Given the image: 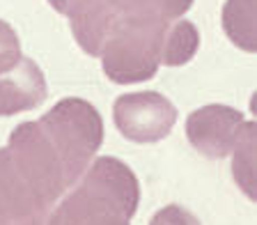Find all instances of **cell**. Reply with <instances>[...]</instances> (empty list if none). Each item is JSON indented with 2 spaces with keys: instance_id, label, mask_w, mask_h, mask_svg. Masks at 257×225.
Returning a JSON list of instances; mask_svg holds the SVG:
<instances>
[{
  "instance_id": "1",
  "label": "cell",
  "mask_w": 257,
  "mask_h": 225,
  "mask_svg": "<svg viewBox=\"0 0 257 225\" xmlns=\"http://www.w3.org/2000/svg\"><path fill=\"white\" fill-rule=\"evenodd\" d=\"M138 202L140 186L134 170L115 156H99L48 214L46 225H128Z\"/></svg>"
},
{
  "instance_id": "2",
  "label": "cell",
  "mask_w": 257,
  "mask_h": 225,
  "mask_svg": "<svg viewBox=\"0 0 257 225\" xmlns=\"http://www.w3.org/2000/svg\"><path fill=\"white\" fill-rule=\"evenodd\" d=\"M0 172L44 211H51L74 186L39 122H23L12 131L7 145L0 150Z\"/></svg>"
},
{
  "instance_id": "3",
  "label": "cell",
  "mask_w": 257,
  "mask_h": 225,
  "mask_svg": "<svg viewBox=\"0 0 257 225\" xmlns=\"http://www.w3.org/2000/svg\"><path fill=\"white\" fill-rule=\"evenodd\" d=\"M168 23L119 14L99 53L108 78L119 85L154 78L161 67V39Z\"/></svg>"
},
{
  "instance_id": "4",
  "label": "cell",
  "mask_w": 257,
  "mask_h": 225,
  "mask_svg": "<svg viewBox=\"0 0 257 225\" xmlns=\"http://www.w3.org/2000/svg\"><path fill=\"white\" fill-rule=\"evenodd\" d=\"M62 159L71 184L85 175L92 156L101 147L103 120L85 99H62L37 120Z\"/></svg>"
},
{
  "instance_id": "5",
  "label": "cell",
  "mask_w": 257,
  "mask_h": 225,
  "mask_svg": "<svg viewBox=\"0 0 257 225\" xmlns=\"http://www.w3.org/2000/svg\"><path fill=\"white\" fill-rule=\"evenodd\" d=\"M112 120L119 134L131 143H159L175 127L177 108L159 92H131L115 99Z\"/></svg>"
},
{
  "instance_id": "6",
  "label": "cell",
  "mask_w": 257,
  "mask_h": 225,
  "mask_svg": "<svg viewBox=\"0 0 257 225\" xmlns=\"http://www.w3.org/2000/svg\"><path fill=\"white\" fill-rule=\"evenodd\" d=\"M243 122L246 118L236 108L223 106V103H209L188 115V143L207 159H225L230 156L236 134Z\"/></svg>"
},
{
  "instance_id": "7",
  "label": "cell",
  "mask_w": 257,
  "mask_h": 225,
  "mask_svg": "<svg viewBox=\"0 0 257 225\" xmlns=\"http://www.w3.org/2000/svg\"><path fill=\"white\" fill-rule=\"evenodd\" d=\"M64 14L78 46L96 58L122 12L117 0H71Z\"/></svg>"
},
{
  "instance_id": "8",
  "label": "cell",
  "mask_w": 257,
  "mask_h": 225,
  "mask_svg": "<svg viewBox=\"0 0 257 225\" xmlns=\"http://www.w3.org/2000/svg\"><path fill=\"white\" fill-rule=\"evenodd\" d=\"M46 94V78L35 60L21 58L14 69L0 74V115L3 118L42 106Z\"/></svg>"
},
{
  "instance_id": "9",
  "label": "cell",
  "mask_w": 257,
  "mask_h": 225,
  "mask_svg": "<svg viewBox=\"0 0 257 225\" xmlns=\"http://www.w3.org/2000/svg\"><path fill=\"white\" fill-rule=\"evenodd\" d=\"M48 211L0 175V225H46Z\"/></svg>"
},
{
  "instance_id": "10",
  "label": "cell",
  "mask_w": 257,
  "mask_h": 225,
  "mask_svg": "<svg viewBox=\"0 0 257 225\" xmlns=\"http://www.w3.org/2000/svg\"><path fill=\"white\" fill-rule=\"evenodd\" d=\"M200 48V32L191 21H170L161 39V64L182 67L195 58Z\"/></svg>"
},
{
  "instance_id": "11",
  "label": "cell",
  "mask_w": 257,
  "mask_h": 225,
  "mask_svg": "<svg viewBox=\"0 0 257 225\" xmlns=\"http://www.w3.org/2000/svg\"><path fill=\"white\" fill-rule=\"evenodd\" d=\"M223 30L234 46L246 53H255V0H227L223 7Z\"/></svg>"
},
{
  "instance_id": "12",
  "label": "cell",
  "mask_w": 257,
  "mask_h": 225,
  "mask_svg": "<svg viewBox=\"0 0 257 225\" xmlns=\"http://www.w3.org/2000/svg\"><path fill=\"white\" fill-rule=\"evenodd\" d=\"M255 122H243L236 134L232 147V177L236 186L246 193L250 200L257 198L255 188Z\"/></svg>"
},
{
  "instance_id": "13",
  "label": "cell",
  "mask_w": 257,
  "mask_h": 225,
  "mask_svg": "<svg viewBox=\"0 0 257 225\" xmlns=\"http://www.w3.org/2000/svg\"><path fill=\"white\" fill-rule=\"evenodd\" d=\"M195 0H117L119 12L126 16L177 21L193 7Z\"/></svg>"
},
{
  "instance_id": "14",
  "label": "cell",
  "mask_w": 257,
  "mask_h": 225,
  "mask_svg": "<svg viewBox=\"0 0 257 225\" xmlns=\"http://www.w3.org/2000/svg\"><path fill=\"white\" fill-rule=\"evenodd\" d=\"M21 42L16 30L7 21L0 19V74L14 69L19 60H21Z\"/></svg>"
},
{
  "instance_id": "15",
  "label": "cell",
  "mask_w": 257,
  "mask_h": 225,
  "mask_svg": "<svg viewBox=\"0 0 257 225\" xmlns=\"http://www.w3.org/2000/svg\"><path fill=\"white\" fill-rule=\"evenodd\" d=\"M150 225H202L195 214H191L182 204H168L152 216Z\"/></svg>"
},
{
  "instance_id": "16",
  "label": "cell",
  "mask_w": 257,
  "mask_h": 225,
  "mask_svg": "<svg viewBox=\"0 0 257 225\" xmlns=\"http://www.w3.org/2000/svg\"><path fill=\"white\" fill-rule=\"evenodd\" d=\"M51 3V7H53L55 12H60V14H64L67 12V7H69V3L71 0H48Z\"/></svg>"
}]
</instances>
